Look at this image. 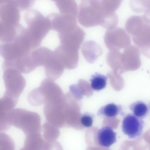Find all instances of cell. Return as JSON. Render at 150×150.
I'll use <instances>...</instances> for the list:
<instances>
[{
	"label": "cell",
	"instance_id": "1",
	"mask_svg": "<svg viewBox=\"0 0 150 150\" xmlns=\"http://www.w3.org/2000/svg\"><path fill=\"white\" fill-rule=\"evenodd\" d=\"M79 23L86 28L100 25L107 30L116 27L118 19L115 11L108 8L104 0H85L78 8Z\"/></svg>",
	"mask_w": 150,
	"mask_h": 150
},
{
	"label": "cell",
	"instance_id": "2",
	"mask_svg": "<svg viewBox=\"0 0 150 150\" xmlns=\"http://www.w3.org/2000/svg\"><path fill=\"white\" fill-rule=\"evenodd\" d=\"M11 126L21 129L25 135L41 132L39 115L21 108L13 109L0 119L1 131L7 130Z\"/></svg>",
	"mask_w": 150,
	"mask_h": 150
},
{
	"label": "cell",
	"instance_id": "3",
	"mask_svg": "<svg viewBox=\"0 0 150 150\" xmlns=\"http://www.w3.org/2000/svg\"><path fill=\"white\" fill-rule=\"evenodd\" d=\"M24 21L27 28L33 40L41 44L43 39L52 29L50 19L37 10L30 9L25 13Z\"/></svg>",
	"mask_w": 150,
	"mask_h": 150
},
{
	"label": "cell",
	"instance_id": "4",
	"mask_svg": "<svg viewBox=\"0 0 150 150\" xmlns=\"http://www.w3.org/2000/svg\"><path fill=\"white\" fill-rule=\"evenodd\" d=\"M61 90L54 81L47 78L44 79L40 86L31 91L27 96L29 103L34 106L60 98Z\"/></svg>",
	"mask_w": 150,
	"mask_h": 150
},
{
	"label": "cell",
	"instance_id": "5",
	"mask_svg": "<svg viewBox=\"0 0 150 150\" xmlns=\"http://www.w3.org/2000/svg\"><path fill=\"white\" fill-rule=\"evenodd\" d=\"M3 79L5 91L4 96L18 100L26 85V81L21 73L13 68L3 70Z\"/></svg>",
	"mask_w": 150,
	"mask_h": 150
},
{
	"label": "cell",
	"instance_id": "6",
	"mask_svg": "<svg viewBox=\"0 0 150 150\" xmlns=\"http://www.w3.org/2000/svg\"><path fill=\"white\" fill-rule=\"evenodd\" d=\"M146 20H134L127 29L134 43L140 50L150 46V23Z\"/></svg>",
	"mask_w": 150,
	"mask_h": 150
},
{
	"label": "cell",
	"instance_id": "7",
	"mask_svg": "<svg viewBox=\"0 0 150 150\" xmlns=\"http://www.w3.org/2000/svg\"><path fill=\"white\" fill-rule=\"evenodd\" d=\"M104 39L110 50H119L127 47L131 43L130 36L123 29L118 27L107 30Z\"/></svg>",
	"mask_w": 150,
	"mask_h": 150
},
{
	"label": "cell",
	"instance_id": "8",
	"mask_svg": "<svg viewBox=\"0 0 150 150\" xmlns=\"http://www.w3.org/2000/svg\"><path fill=\"white\" fill-rule=\"evenodd\" d=\"M47 16L51 21L52 29L58 33L71 30L77 26L76 17L73 15L51 13Z\"/></svg>",
	"mask_w": 150,
	"mask_h": 150
},
{
	"label": "cell",
	"instance_id": "9",
	"mask_svg": "<svg viewBox=\"0 0 150 150\" xmlns=\"http://www.w3.org/2000/svg\"><path fill=\"white\" fill-rule=\"evenodd\" d=\"M140 52L138 47L130 45L122 53L121 59L124 72L138 69L141 66Z\"/></svg>",
	"mask_w": 150,
	"mask_h": 150
},
{
	"label": "cell",
	"instance_id": "10",
	"mask_svg": "<svg viewBox=\"0 0 150 150\" xmlns=\"http://www.w3.org/2000/svg\"><path fill=\"white\" fill-rule=\"evenodd\" d=\"M144 126L142 119L133 113H129L123 118L122 125V132L130 139H134L142 134Z\"/></svg>",
	"mask_w": 150,
	"mask_h": 150
},
{
	"label": "cell",
	"instance_id": "11",
	"mask_svg": "<svg viewBox=\"0 0 150 150\" xmlns=\"http://www.w3.org/2000/svg\"><path fill=\"white\" fill-rule=\"evenodd\" d=\"M85 35L83 30L77 25L71 30L58 33L60 45L78 50L83 42Z\"/></svg>",
	"mask_w": 150,
	"mask_h": 150
},
{
	"label": "cell",
	"instance_id": "12",
	"mask_svg": "<svg viewBox=\"0 0 150 150\" xmlns=\"http://www.w3.org/2000/svg\"><path fill=\"white\" fill-rule=\"evenodd\" d=\"M54 51L65 68L71 70L77 66L79 60V50L60 44Z\"/></svg>",
	"mask_w": 150,
	"mask_h": 150
},
{
	"label": "cell",
	"instance_id": "13",
	"mask_svg": "<svg viewBox=\"0 0 150 150\" xmlns=\"http://www.w3.org/2000/svg\"><path fill=\"white\" fill-rule=\"evenodd\" d=\"M24 28L20 23L13 24L0 21V41L1 43L12 42Z\"/></svg>",
	"mask_w": 150,
	"mask_h": 150
},
{
	"label": "cell",
	"instance_id": "14",
	"mask_svg": "<svg viewBox=\"0 0 150 150\" xmlns=\"http://www.w3.org/2000/svg\"><path fill=\"white\" fill-rule=\"evenodd\" d=\"M43 67L47 78L54 81L62 75L65 69L54 51Z\"/></svg>",
	"mask_w": 150,
	"mask_h": 150
},
{
	"label": "cell",
	"instance_id": "15",
	"mask_svg": "<svg viewBox=\"0 0 150 150\" xmlns=\"http://www.w3.org/2000/svg\"><path fill=\"white\" fill-rule=\"evenodd\" d=\"M20 10L12 2L0 4V21L13 24L19 23Z\"/></svg>",
	"mask_w": 150,
	"mask_h": 150
},
{
	"label": "cell",
	"instance_id": "16",
	"mask_svg": "<svg viewBox=\"0 0 150 150\" xmlns=\"http://www.w3.org/2000/svg\"><path fill=\"white\" fill-rule=\"evenodd\" d=\"M81 51L86 60L90 63H94L103 53L101 47L96 42L92 40L84 42Z\"/></svg>",
	"mask_w": 150,
	"mask_h": 150
},
{
	"label": "cell",
	"instance_id": "17",
	"mask_svg": "<svg viewBox=\"0 0 150 150\" xmlns=\"http://www.w3.org/2000/svg\"><path fill=\"white\" fill-rule=\"evenodd\" d=\"M41 131L42 137L47 144L48 150L56 148L58 144L56 141L59 134L57 127L46 121L42 126Z\"/></svg>",
	"mask_w": 150,
	"mask_h": 150
},
{
	"label": "cell",
	"instance_id": "18",
	"mask_svg": "<svg viewBox=\"0 0 150 150\" xmlns=\"http://www.w3.org/2000/svg\"><path fill=\"white\" fill-rule=\"evenodd\" d=\"M116 133L109 126L103 127L98 131L97 138L98 145L103 147L108 148L117 141Z\"/></svg>",
	"mask_w": 150,
	"mask_h": 150
},
{
	"label": "cell",
	"instance_id": "19",
	"mask_svg": "<svg viewBox=\"0 0 150 150\" xmlns=\"http://www.w3.org/2000/svg\"><path fill=\"white\" fill-rule=\"evenodd\" d=\"M46 143L41 132L25 135L23 146L21 150H46Z\"/></svg>",
	"mask_w": 150,
	"mask_h": 150
},
{
	"label": "cell",
	"instance_id": "20",
	"mask_svg": "<svg viewBox=\"0 0 150 150\" xmlns=\"http://www.w3.org/2000/svg\"><path fill=\"white\" fill-rule=\"evenodd\" d=\"M55 3L60 13L77 17L78 9L75 0H58Z\"/></svg>",
	"mask_w": 150,
	"mask_h": 150
},
{
	"label": "cell",
	"instance_id": "21",
	"mask_svg": "<svg viewBox=\"0 0 150 150\" xmlns=\"http://www.w3.org/2000/svg\"><path fill=\"white\" fill-rule=\"evenodd\" d=\"M121 54L119 50H110L106 57L108 65L113 70L120 74L124 73L121 61Z\"/></svg>",
	"mask_w": 150,
	"mask_h": 150
},
{
	"label": "cell",
	"instance_id": "22",
	"mask_svg": "<svg viewBox=\"0 0 150 150\" xmlns=\"http://www.w3.org/2000/svg\"><path fill=\"white\" fill-rule=\"evenodd\" d=\"M122 111L121 105L114 103H109L100 108L97 112L101 117L112 118L116 117Z\"/></svg>",
	"mask_w": 150,
	"mask_h": 150
},
{
	"label": "cell",
	"instance_id": "23",
	"mask_svg": "<svg viewBox=\"0 0 150 150\" xmlns=\"http://www.w3.org/2000/svg\"><path fill=\"white\" fill-rule=\"evenodd\" d=\"M129 109L134 115L140 118H144L148 115L149 107L143 101H137L131 104Z\"/></svg>",
	"mask_w": 150,
	"mask_h": 150
},
{
	"label": "cell",
	"instance_id": "24",
	"mask_svg": "<svg viewBox=\"0 0 150 150\" xmlns=\"http://www.w3.org/2000/svg\"><path fill=\"white\" fill-rule=\"evenodd\" d=\"M18 100L3 96L0 100V116L5 115L14 109Z\"/></svg>",
	"mask_w": 150,
	"mask_h": 150
},
{
	"label": "cell",
	"instance_id": "25",
	"mask_svg": "<svg viewBox=\"0 0 150 150\" xmlns=\"http://www.w3.org/2000/svg\"><path fill=\"white\" fill-rule=\"evenodd\" d=\"M107 77L100 74L96 73L93 75L90 79L91 87L96 91H100L105 87Z\"/></svg>",
	"mask_w": 150,
	"mask_h": 150
},
{
	"label": "cell",
	"instance_id": "26",
	"mask_svg": "<svg viewBox=\"0 0 150 150\" xmlns=\"http://www.w3.org/2000/svg\"><path fill=\"white\" fill-rule=\"evenodd\" d=\"M12 2L20 11L30 9L35 1L32 0H13Z\"/></svg>",
	"mask_w": 150,
	"mask_h": 150
},
{
	"label": "cell",
	"instance_id": "27",
	"mask_svg": "<svg viewBox=\"0 0 150 150\" xmlns=\"http://www.w3.org/2000/svg\"><path fill=\"white\" fill-rule=\"evenodd\" d=\"M107 75L113 84L121 85L123 84L124 80L120 74L112 70L109 71Z\"/></svg>",
	"mask_w": 150,
	"mask_h": 150
},
{
	"label": "cell",
	"instance_id": "28",
	"mask_svg": "<svg viewBox=\"0 0 150 150\" xmlns=\"http://www.w3.org/2000/svg\"><path fill=\"white\" fill-rule=\"evenodd\" d=\"M94 115L92 114L86 112L84 113L81 118V122L82 125L86 127H91L93 124Z\"/></svg>",
	"mask_w": 150,
	"mask_h": 150
},
{
	"label": "cell",
	"instance_id": "29",
	"mask_svg": "<svg viewBox=\"0 0 150 150\" xmlns=\"http://www.w3.org/2000/svg\"><path fill=\"white\" fill-rule=\"evenodd\" d=\"M12 1L13 0H0V4L9 3Z\"/></svg>",
	"mask_w": 150,
	"mask_h": 150
},
{
	"label": "cell",
	"instance_id": "30",
	"mask_svg": "<svg viewBox=\"0 0 150 150\" xmlns=\"http://www.w3.org/2000/svg\"><path fill=\"white\" fill-rule=\"evenodd\" d=\"M116 1H117L118 2H119L120 3H121V2L122 1V0H114Z\"/></svg>",
	"mask_w": 150,
	"mask_h": 150
},
{
	"label": "cell",
	"instance_id": "31",
	"mask_svg": "<svg viewBox=\"0 0 150 150\" xmlns=\"http://www.w3.org/2000/svg\"><path fill=\"white\" fill-rule=\"evenodd\" d=\"M50 0L53 1H54V2H55L56 1H57L58 0Z\"/></svg>",
	"mask_w": 150,
	"mask_h": 150
},
{
	"label": "cell",
	"instance_id": "32",
	"mask_svg": "<svg viewBox=\"0 0 150 150\" xmlns=\"http://www.w3.org/2000/svg\"><path fill=\"white\" fill-rule=\"evenodd\" d=\"M149 109H150V103H149Z\"/></svg>",
	"mask_w": 150,
	"mask_h": 150
},
{
	"label": "cell",
	"instance_id": "33",
	"mask_svg": "<svg viewBox=\"0 0 150 150\" xmlns=\"http://www.w3.org/2000/svg\"><path fill=\"white\" fill-rule=\"evenodd\" d=\"M33 0V1H35L37 0Z\"/></svg>",
	"mask_w": 150,
	"mask_h": 150
},
{
	"label": "cell",
	"instance_id": "34",
	"mask_svg": "<svg viewBox=\"0 0 150 150\" xmlns=\"http://www.w3.org/2000/svg\"><path fill=\"white\" fill-rule=\"evenodd\" d=\"M83 0V1H84V0Z\"/></svg>",
	"mask_w": 150,
	"mask_h": 150
}]
</instances>
